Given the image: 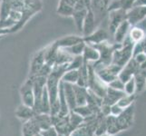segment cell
Returning <instances> with one entry per match:
<instances>
[{"label": "cell", "mask_w": 146, "mask_h": 136, "mask_svg": "<svg viewBox=\"0 0 146 136\" xmlns=\"http://www.w3.org/2000/svg\"><path fill=\"white\" fill-rule=\"evenodd\" d=\"M63 87H64V95H65V98H66V101H67L70 112H72V111H74L75 109V107L77 106V105H76V100H75V94H74V84L63 82Z\"/></svg>", "instance_id": "obj_19"}, {"label": "cell", "mask_w": 146, "mask_h": 136, "mask_svg": "<svg viewBox=\"0 0 146 136\" xmlns=\"http://www.w3.org/2000/svg\"><path fill=\"white\" fill-rule=\"evenodd\" d=\"M134 2L135 0H112L108 7V11L113 9H123L127 11L133 7Z\"/></svg>", "instance_id": "obj_25"}, {"label": "cell", "mask_w": 146, "mask_h": 136, "mask_svg": "<svg viewBox=\"0 0 146 136\" xmlns=\"http://www.w3.org/2000/svg\"><path fill=\"white\" fill-rule=\"evenodd\" d=\"M108 136H114V135H108Z\"/></svg>", "instance_id": "obj_49"}, {"label": "cell", "mask_w": 146, "mask_h": 136, "mask_svg": "<svg viewBox=\"0 0 146 136\" xmlns=\"http://www.w3.org/2000/svg\"><path fill=\"white\" fill-rule=\"evenodd\" d=\"M137 94H125L123 97H122L119 102L117 103L121 107L125 109L129 107L130 105H132L133 103H135V99H136Z\"/></svg>", "instance_id": "obj_34"}, {"label": "cell", "mask_w": 146, "mask_h": 136, "mask_svg": "<svg viewBox=\"0 0 146 136\" xmlns=\"http://www.w3.org/2000/svg\"><path fill=\"white\" fill-rule=\"evenodd\" d=\"M144 93L146 94V88H145V91H144Z\"/></svg>", "instance_id": "obj_48"}, {"label": "cell", "mask_w": 146, "mask_h": 136, "mask_svg": "<svg viewBox=\"0 0 146 136\" xmlns=\"http://www.w3.org/2000/svg\"><path fill=\"white\" fill-rule=\"evenodd\" d=\"M84 61L82 55H77V56H74V59L68 64V70H78L80 67L84 64Z\"/></svg>", "instance_id": "obj_35"}, {"label": "cell", "mask_w": 146, "mask_h": 136, "mask_svg": "<svg viewBox=\"0 0 146 136\" xmlns=\"http://www.w3.org/2000/svg\"><path fill=\"white\" fill-rule=\"evenodd\" d=\"M0 8H1V2H0Z\"/></svg>", "instance_id": "obj_47"}, {"label": "cell", "mask_w": 146, "mask_h": 136, "mask_svg": "<svg viewBox=\"0 0 146 136\" xmlns=\"http://www.w3.org/2000/svg\"><path fill=\"white\" fill-rule=\"evenodd\" d=\"M140 65L135 62V60L132 58L130 61L123 67L122 71L120 72L118 77L125 84L128 80L134 77V75L139 72Z\"/></svg>", "instance_id": "obj_11"}, {"label": "cell", "mask_w": 146, "mask_h": 136, "mask_svg": "<svg viewBox=\"0 0 146 136\" xmlns=\"http://www.w3.org/2000/svg\"><path fill=\"white\" fill-rule=\"evenodd\" d=\"M53 117V126L56 129L59 135L70 136L74 131L69 121V114L65 116H52Z\"/></svg>", "instance_id": "obj_7"}, {"label": "cell", "mask_w": 146, "mask_h": 136, "mask_svg": "<svg viewBox=\"0 0 146 136\" xmlns=\"http://www.w3.org/2000/svg\"><path fill=\"white\" fill-rule=\"evenodd\" d=\"M84 58V63H95L99 61L100 59V53L97 50L96 47H94V45L86 44L84 50V53L82 54Z\"/></svg>", "instance_id": "obj_18"}, {"label": "cell", "mask_w": 146, "mask_h": 136, "mask_svg": "<svg viewBox=\"0 0 146 136\" xmlns=\"http://www.w3.org/2000/svg\"><path fill=\"white\" fill-rule=\"evenodd\" d=\"M84 41V36H76V34H70V36H65L57 39L56 41L54 42V44L58 48H67Z\"/></svg>", "instance_id": "obj_14"}, {"label": "cell", "mask_w": 146, "mask_h": 136, "mask_svg": "<svg viewBox=\"0 0 146 136\" xmlns=\"http://www.w3.org/2000/svg\"><path fill=\"white\" fill-rule=\"evenodd\" d=\"M40 133H41L42 136H59L58 132L54 126L50 127L46 130H43Z\"/></svg>", "instance_id": "obj_40"}, {"label": "cell", "mask_w": 146, "mask_h": 136, "mask_svg": "<svg viewBox=\"0 0 146 136\" xmlns=\"http://www.w3.org/2000/svg\"><path fill=\"white\" fill-rule=\"evenodd\" d=\"M98 28L96 19H95V16L92 9L88 10L86 17H85L84 26H83V36H87L89 34H91L93 32Z\"/></svg>", "instance_id": "obj_13"}, {"label": "cell", "mask_w": 146, "mask_h": 136, "mask_svg": "<svg viewBox=\"0 0 146 136\" xmlns=\"http://www.w3.org/2000/svg\"><path fill=\"white\" fill-rule=\"evenodd\" d=\"M123 108H122L118 103H114L111 106V114L115 115V116H118L121 113H123Z\"/></svg>", "instance_id": "obj_41"}, {"label": "cell", "mask_w": 146, "mask_h": 136, "mask_svg": "<svg viewBox=\"0 0 146 136\" xmlns=\"http://www.w3.org/2000/svg\"><path fill=\"white\" fill-rule=\"evenodd\" d=\"M16 116L19 119L21 120L22 122H27V121L32 119L35 115L36 114V111L34 110L33 107H30V106H27L26 104H20L19 106L17 108L16 110Z\"/></svg>", "instance_id": "obj_17"}, {"label": "cell", "mask_w": 146, "mask_h": 136, "mask_svg": "<svg viewBox=\"0 0 146 136\" xmlns=\"http://www.w3.org/2000/svg\"><path fill=\"white\" fill-rule=\"evenodd\" d=\"M110 36H111L110 32L107 31L106 29L97 28L91 34H89L87 36H84V40L86 44L96 45V44L109 41Z\"/></svg>", "instance_id": "obj_9"}, {"label": "cell", "mask_w": 146, "mask_h": 136, "mask_svg": "<svg viewBox=\"0 0 146 136\" xmlns=\"http://www.w3.org/2000/svg\"><path fill=\"white\" fill-rule=\"evenodd\" d=\"M75 1H76V2H77V0H75Z\"/></svg>", "instance_id": "obj_51"}, {"label": "cell", "mask_w": 146, "mask_h": 136, "mask_svg": "<svg viewBox=\"0 0 146 136\" xmlns=\"http://www.w3.org/2000/svg\"><path fill=\"white\" fill-rule=\"evenodd\" d=\"M111 2H112V0H92L91 9L95 16L98 27L102 23L105 15L108 12V7Z\"/></svg>", "instance_id": "obj_8"}, {"label": "cell", "mask_w": 146, "mask_h": 136, "mask_svg": "<svg viewBox=\"0 0 146 136\" xmlns=\"http://www.w3.org/2000/svg\"><path fill=\"white\" fill-rule=\"evenodd\" d=\"M0 2H2V0H0Z\"/></svg>", "instance_id": "obj_50"}, {"label": "cell", "mask_w": 146, "mask_h": 136, "mask_svg": "<svg viewBox=\"0 0 146 136\" xmlns=\"http://www.w3.org/2000/svg\"><path fill=\"white\" fill-rule=\"evenodd\" d=\"M135 115V103L123 109V113L117 116V124L120 132L126 131L133 125Z\"/></svg>", "instance_id": "obj_3"}, {"label": "cell", "mask_w": 146, "mask_h": 136, "mask_svg": "<svg viewBox=\"0 0 146 136\" xmlns=\"http://www.w3.org/2000/svg\"><path fill=\"white\" fill-rule=\"evenodd\" d=\"M133 6H135V7H146V0H135Z\"/></svg>", "instance_id": "obj_43"}, {"label": "cell", "mask_w": 146, "mask_h": 136, "mask_svg": "<svg viewBox=\"0 0 146 136\" xmlns=\"http://www.w3.org/2000/svg\"><path fill=\"white\" fill-rule=\"evenodd\" d=\"M125 94H126L124 93V91L115 90L113 88H111L108 86L106 94H105V96L103 98V103L108 104L110 106H112L113 104L117 103L119 102V100L122 97H123Z\"/></svg>", "instance_id": "obj_16"}, {"label": "cell", "mask_w": 146, "mask_h": 136, "mask_svg": "<svg viewBox=\"0 0 146 136\" xmlns=\"http://www.w3.org/2000/svg\"><path fill=\"white\" fill-rule=\"evenodd\" d=\"M133 45L134 44L131 42L128 37H126L124 42L123 44H120L116 47V49L114 50L112 64L123 67L133 58Z\"/></svg>", "instance_id": "obj_1"}, {"label": "cell", "mask_w": 146, "mask_h": 136, "mask_svg": "<svg viewBox=\"0 0 146 136\" xmlns=\"http://www.w3.org/2000/svg\"><path fill=\"white\" fill-rule=\"evenodd\" d=\"M126 20V11L123 9H113L108 11V31L113 36L116 28Z\"/></svg>", "instance_id": "obj_6"}, {"label": "cell", "mask_w": 146, "mask_h": 136, "mask_svg": "<svg viewBox=\"0 0 146 136\" xmlns=\"http://www.w3.org/2000/svg\"><path fill=\"white\" fill-rule=\"evenodd\" d=\"M35 119L37 122L41 131L46 130L53 126V117L47 113H36Z\"/></svg>", "instance_id": "obj_24"}, {"label": "cell", "mask_w": 146, "mask_h": 136, "mask_svg": "<svg viewBox=\"0 0 146 136\" xmlns=\"http://www.w3.org/2000/svg\"><path fill=\"white\" fill-rule=\"evenodd\" d=\"M22 103L30 107H34L35 104V93H34V80L33 77L28 76L20 88Z\"/></svg>", "instance_id": "obj_5"}, {"label": "cell", "mask_w": 146, "mask_h": 136, "mask_svg": "<svg viewBox=\"0 0 146 136\" xmlns=\"http://www.w3.org/2000/svg\"><path fill=\"white\" fill-rule=\"evenodd\" d=\"M108 86L111 88H113L115 90H119V91H123L124 90V83L121 80L119 77H117L116 79H114L113 81L111 82Z\"/></svg>", "instance_id": "obj_39"}, {"label": "cell", "mask_w": 146, "mask_h": 136, "mask_svg": "<svg viewBox=\"0 0 146 136\" xmlns=\"http://www.w3.org/2000/svg\"><path fill=\"white\" fill-rule=\"evenodd\" d=\"M7 2L12 10L20 13L37 14L42 10L43 4L41 0H2Z\"/></svg>", "instance_id": "obj_2"}, {"label": "cell", "mask_w": 146, "mask_h": 136, "mask_svg": "<svg viewBox=\"0 0 146 136\" xmlns=\"http://www.w3.org/2000/svg\"><path fill=\"white\" fill-rule=\"evenodd\" d=\"M85 45H86V43L84 41V42L74 44V45H73V46H70L67 48H63V49H65L69 54H71L73 56H77V55L83 54Z\"/></svg>", "instance_id": "obj_33"}, {"label": "cell", "mask_w": 146, "mask_h": 136, "mask_svg": "<svg viewBox=\"0 0 146 136\" xmlns=\"http://www.w3.org/2000/svg\"><path fill=\"white\" fill-rule=\"evenodd\" d=\"M74 89L75 100H76L77 106H83V105L87 104L88 89L86 87L79 86L77 84H74Z\"/></svg>", "instance_id": "obj_22"}, {"label": "cell", "mask_w": 146, "mask_h": 136, "mask_svg": "<svg viewBox=\"0 0 146 136\" xmlns=\"http://www.w3.org/2000/svg\"><path fill=\"white\" fill-rule=\"evenodd\" d=\"M17 22L11 17L6 19H0V29H9L12 28Z\"/></svg>", "instance_id": "obj_38"}, {"label": "cell", "mask_w": 146, "mask_h": 136, "mask_svg": "<svg viewBox=\"0 0 146 136\" xmlns=\"http://www.w3.org/2000/svg\"><path fill=\"white\" fill-rule=\"evenodd\" d=\"M106 123H107V133L109 135H115L120 133V129L117 124V116L113 114H109L106 117Z\"/></svg>", "instance_id": "obj_29"}, {"label": "cell", "mask_w": 146, "mask_h": 136, "mask_svg": "<svg viewBox=\"0 0 146 136\" xmlns=\"http://www.w3.org/2000/svg\"><path fill=\"white\" fill-rule=\"evenodd\" d=\"M79 79V71L78 70H68L62 77V81L64 83H69L72 84H76Z\"/></svg>", "instance_id": "obj_30"}, {"label": "cell", "mask_w": 146, "mask_h": 136, "mask_svg": "<svg viewBox=\"0 0 146 136\" xmlns=\"http://www.w3.org/2000/svg\"><path fill=\"white\" fill-rule=\"evenodd\" d=\"M109 134H104V135H96V134H94V136H108Z\"/></svg>", "instance_id": "obj_45"}, {"label": "cell", "mask_w": 146, "mask_h": 136, "mask_svg": "<svg viewBox=\"0 0 146 136\" xmlns=\"http://www.w3.org/2000/svg\"><path fill=\"white\" fill-rule=\"evenodd\" d=\"M127 37L130 39V41L132 43L136 44L143 41L146 37V31L139 25H135V26L131 27Z\"/></svg>", "instance_id": "obj_21"}, {"label": "cell", "mask_w": 146, "mask_h": 136, "mask_svg": "<svg viewBox=\"0 0 146 136\" xmlns=\"http://www.w3.org/2000/svg\"><path fill=\"white\" fill-rule=\"evenodd\" d=\"M106 116H103L101 118L100 122L95 130V133L96 135H104V134H108L107 133V123H106Z\"/></svg>", "instance_id": "obj_37"}, {"label": "cell", "mask_w": 146, "mask_h": 136, "mask_svg": "<svg viewBox=\"0 0 146 136\" xmlns=\"http://www.w3.org/2000/svg\"><path fill=\"white\" fill-rule=\"evenodd\" d=\"M131 27H132V26L130 25V23L127 21V20H124V21L116 28V30H115L113 34L114 43L115 44H123L128 36Z\"/></svg>", "instance_id": "obj_15"}, {"label": "cell", "mask_w": 146, "mask_h": 136, "mask_svg": "<svg viewBox=\"0 0 146 136\" xmlns=\"http://www.w3.org/2000/svg\"><path fill=\"white\" fill-rule=\"evenodd\" d=\"M35 136H42V134H41V133H36Z\"/></svg>", "instance_id": "obj_46"}, {"label": "cell", "mask_w": 146, "mask_h": 136, "mask_svg": "<svg viewBox=\"0 0 146 136\" xmlns=\"http://www.w3.org/2000/svg\"><path fill=\"white\" fill-rule=\"evenodd\" d=\"M40 132H41V129H40L37 122L35 119V116L32 119L23 123V126H22L23 136H35Z\"/></svg>", "instance_id": "obj_20"}, {"label": "cell", "mask_w": 146, "mask_h": 136, "mask_svg": "<svg viewBox=\"0 0 146 136\" xmlns=\"http://www.w3.org/2000/svg\"><path fill=\"white\" fill-rule=\"evenodd\" d=\"M88 10H74V14H73V19L76 29L79 32H83V26H84V22L85 17H86Z\"/></svg>", "instance_id": "obj_26"}, {"label": "cell", "mask_w": 146, "mask_h": 136, "mask_svg": "<svg viewBox=\"0 0 146 136\" xmlns=\"http://www.w3.org/2000/svg\"><path fill=\"white\" fill-rule=\"evenodd\" d=\"M146 18V7H135L126 11V20L132 27Z\"/></svg>", "instance_id": "obj_10"}, {"label": "cell", "mask_w": 146, "mask_h": 136, "mask_svg": "<svg viewBox=\"0 0 146 136\" xmlns=\"http://www.w3.org/2000/svg\"><path fill=\"white\" fill-rule=\"evenodd\" d=\"M74 11V7L64 0H59V4L56 9V13L62 17H72Z\"/></svg>", "instance_id": "obj_28"}, {"label": "cell", "mask_w": 146, "mask_h": 136, "mask_svg": "<svg viewBox=\"0 0 146 136\" xmlns=\"http://www.w3.org/2000/svg\"><path fill=\"white\" fill-rule=\"evenodd\" d=\"M123 91L126 94H136V84H135L134 77L131 78L124 84Z\"/></svg>", "instance_id": "obj_36"}, {"label": "cell", "mask_w": 146, "mask_h": 136, "mask_svg": "<svg viewBox=\"0 0 146 136\" xmlns=\"http://www.w3.org/2000/svg\"><path fill=\"white\" fill-rule=\"evenodd\" d=\"M74 112L77 113L78 114H80L84 119L88 118V117H91L94 114H97V113H95V111L91 106H89L88 104L83 105V106H76L75 109L74 110Z\"/></svg>", "instance_id": "obj_31"}, {"label": "cell", "mask_w": 146, "mask_h": 136, "mask_svg": "<svg viewBox=\"0 0 146 136\" xmlns=\"http://www.w3.org/2000/svg\"><path fill=\"white\" fill-rule=\"evenodd\" d=\"M143 53L146 54V37L143 40Z\"/></svg>", "instance_id": "obj_44"}, {"label": "cell", "mask_w": 146, "mask_h": 136, "mask_svg": "<svg viewBox=\"0 0 146 136\" xmlns=\"http://www.w3.org/2000/svg\"><path fill=\"white\" fill-rule=\"evenodd\" d=\"M0 38H1V37H0Z\"/></svg>", "instance_id": "obj_52"}, {"label": "cell", "mask_w": 146, "mask_h": 136, "mask_svg": "<svg viewBox=\"0 0 146 136\" xmlns=\"http://www.w3.org/2000/svg\"><path fill=\"white\" fill-rule=\"evenodd\" d=\"M134 79L136 84V94L143 93L146 88V77L140 73H137L134 75Z\"/></svg>", "instance_id": "obj_32"}, {"label": "cell", "mask_w": 146, "mask_h": 136, "mask_svg": "<svg viewBox=\"0 0 146 136\" xmlns=\"http://www.w3.org/2000/svg\"><path fill=\"white\" fill-rule=\"evenodd\" d=\"M50 111H51V103H50L49 94L48 91L46 87L44 89L43 95L41 98V102H40V107H39V113H47L50 114Z\"/></svg>", "instance_id": "obj_27"}, {"label": "cell", "mask_w": 146, "mask_h": 136, "mask_svg": "<svg viewBox=\"0 0 146 136\" xmlns=\"http://www.w3.org/2000/svg\"><path fill=\"white\" fill-rule=\"evenodd\" d=\"M59 103H60V112H59V116H65L70 113V109L68 106L66 98H65L64 92V87H63V82L61 80V83L59 85Z\"/></svg>", "instance_id": "obj_23"}, {"label": "cell", "mask_w": 146, "mask_h": 136, "mask_svg": "<svg viewBox=\"0 0 146 136\" xmlns=\"http://www.w3.org/2000/svg\"><path fill=\"white\" fill-rule=\"evenodd\" d=\"M120 44H111L109 41L104 42L102 44H99L96 45H94V47H96L97 50L100 53V59H99V63L103 64L104 65H109L112 64V60H113V54L114 50L116 49Z\"/></svg>", "instance_id": "obj_4"}, {"label": "cell", "mask_w": 146, "mask_h": 136, "mask_svg": "<svg viewBox=\"0 0 146 136\" xmlns=\"http://www.w3.org/2000/svg\"><path fill=\"white\" fill-rule=\"evenodd\" d=\"M46 64V59H44V48L42 50H39L34 54L32 57L31 64H30V73L29 76H35L36 75L39 70L42 68L43 65Z\"/></svg>", "instance_id": "obj_12"}, {"label": "cell", "mask_w": 146, "mask_h": 136, "mask_svg": "<svg viewBox=\"0 0 146 136\" xmlns=\"http://www.w3.org/2000/svg\"><path fill=\"white\" fill-rule=\"evenodd\" d=\"M133 58L135 60V62H136L140 65V64H142L143 63H144L146 61V54L144 53H140V54H138L136 55H134Z\"/></svg>", "instance_id": "obj_42"}]
</instances>
